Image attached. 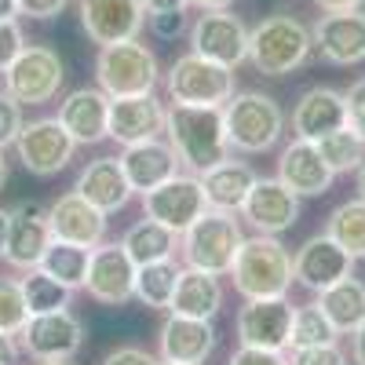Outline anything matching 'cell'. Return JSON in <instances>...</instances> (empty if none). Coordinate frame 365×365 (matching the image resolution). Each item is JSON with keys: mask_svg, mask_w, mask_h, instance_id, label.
<instances>
[{"mask_svg": "<svg viewBox=\"0 0 365 365\" xmlns=\"http://www.w3.org/2000/svg\"><path fill=\"white\" fill-rule=\"evenodd\" d=\"M120 245H125V252L132 256V263H135V267H143V263L172 259V256H175V249H179V234H175V230H168V227H165V223H158V220L143 216L139 223H132V227L125 230Z\"/></svg>", "mask_w": 365, "mask_h": 365, "instance_id": "31", "label": "cell"}, {"mask_svg": "<svg viewBox=\"0 0 365 365\" xmlns=\"http://www.w3.org/2000/svg\"><path fill=\"white\" fill-rule=\"evenodd\" d=\"M84 289L91 299L106 303V307H120V303L135 299V263L120 241H110V245L103 241V245L91 249Z\"/></svg>", "mask_w": 365, "mask_h": 365, "instance_id": "15", "label": "cell"}, {"mask_svg": "<svg viewBox=\"0 0 365 365\" xmlns=\"http://www.w3.org/2000/svg\"><path fill=\"white\" fill-rule=\"evenodd\" d=\"M37 365H70V361H37Z\"/></svg>", "mask_w": 365, "mask_h": 365, "instance_id": "56", "label": "cell"}, {"mask_svg": "<svg viewBox=\"0 0 365 365\" xmlns=\"http://www.w3.org/2000/svg\"><path fill=\"white\" fill-rule=\"evenodd\" d=\"M81 26L91 44H117L139 37L146 22L143 0H81Z\"/></svg>", "mask_w": 365, "mask_h": 365, "instance_id": "18", "label": "cell"}, {"mask_svg": "<svg viewBox=\"0 0 365 365\" xmlns=\"http://www.w3.org/2000/svg\"><path fill=\"white\" fill-rule=\"evenodd\" d=\"M354 263L358 259L347 249H340L336 241L322 230V234L307 237L296 249V256H292V278H296V285H303L307 292H325L329 285L351 278Z\"/></svg>", "mask_w": 365, "mask_h": 365, "instance_id": "14", "label": "cell"}, {"mask_svg": "<svg viewBox=\"0 0 365 365\" xmlns=\"http://www.w3.org/2000/svg\"><path fill=\"white\" fill-rule=\"evenodd\" d=\"M190 8H197V11H216V8H230L234 0H187Z\"/></svg>", "mask_w": 365, "mask_h": 365, "instance_id": "52", "label": "cell"}, {"mask_svg": "<svg viewBox=\"0 0 365 365\" xmlns=\"http://www.w3.org/2000/svg\"><path fill=\"white\" fill-rule=\"evenodd\" d=\"M347 128V99L336 88H307L292 110V135L318 143L332 132Z\"/></svg>", "mask_w": 365, "mask_h": 365, "instance_id": "23", "label": "cell"}, {"mask_svg": "<svg viewBox=\"0 0 365 365\" xmlns=\"http://www.w3.org/2000/svg\"><path fill=\"white\" fill-rule=\"evenodd\" d=\"M314 146H318L322 161H325L332 172H336V175H344V172H354V168L365 161V143H361V139H358L351 128L332 132V135L318 139Z\"/></svg>", "mask_w": 365, "mask_h": 365, "instance_id": "37", "label": "cell"}, {"mask_svg": "<svg viewBox=\"0 0 365 365\" xmlns=\"http://www.w3.org/2000/svg\"><path fill=\"white\" fill-rule=\"evenodd\" d=\"M15 344L34 361H73L84 347V322L70 307L51 314H34L22 325Z\"/></svg>", "mask_w": 365, "mask_h": 365, "instance_id": "9", "label": "cell"}, {"mask_svg": "<svg viewBox=\"0 0 365 365\" xmlns=\"http://www.w3.org/2000/svg\"><path fill=\"white\" fill-rule=\"evenodd\" d=\"M15 358H19V344H15V336L0 332V365H15Z\"/></svg>", "mask_w": 365, "mask_h": 365, "instance_id": "50", "label": "cell"}, {"mask_svg": "<svg viewBox=\"0 0 365 365\" xmlns=\"http://www.w3.org/2000/svg\"><path fill=\"white\" fill-rule=\"evenodd\" d=\"M22 125H26V120H22V103L11 99L8 91H0V150L15 146Z\"/></svg>", "mask_w": 365, "mask_h": 365, "instance_id": "40", "label": "cell"}, {"mask_svg": "<svg viewBox=\"0 0 365 365\" xmlns=\"http://www.w3.org/2000/svg\"><path fill=\"white\" fill-rule=\"evenodd\" d=\"M165 91L172 103H190V106H223L237 91V73L223 63L187 51L179 55L165 73Z\"/></svg>", "mask_w": 365, "mask_h": 365, "instance_id": "7", "label": "cell"}, {"mask_svg": "<svg viewBox=\"0 0 365 365\" xmlns=\"http://www.w3.org/2000/svg\"><path fill=\"white\" fill-rule=\"evenodd\" d=\"M168 311H172V314L208 318V322H212V318L223 311V285H220V278H216V274H208V270L182 267Z\"/></svg>", "mask_w": 365, "mask_h": 365, "instance_id": "28", "label": "cell"}, {"mask_svg": "<svg viewBox=\"0 0 365 365\" xmlns=\"http://www.w3.org/2000/svg\"><path fill=\"white\" fill-rule=\"evenodd\" d=\"M234 292L245 299H267V296H289L292 289V252L278 241V234H256L245 237L230 267Z\"/></svg>", "mask_w": 365, "mask_h": 365, "instance_id": "2", "label": "cell"}, {"mask_svg": "<svg viewBox=\"0 0 365 365\" xmlns=\"http://www.w3.org/2000/svg\"><path fill=\"white\" fill-rule=\"evenodd\" d=\"M241 223H237V212H220V208H208L201 220H194L187 230L179 234V256L182 267H194V270H208L223 278L234 267V256L241 249Z\"/></svg>", "mask_w": 365, "mask_h": 365, "instance_id": "5", "label": "cell"}, {"mask_svg": "<svg viewBox=\"0 0 365 365\" xmlns=\"http://www.w3.org/2000/svg\"><path fill=\"white\" fill-rule=\"evenodd\" d=\"M318 307L325 311V318L332 322V329H336L340 336H351V332L365 322V285L351 274V278L318 292Z\"/></svg>", "mask_w": 365, "mask_h": 365, "instance_id": "30", "label": "cell"}, {"mask_svg": "<svg viewBox=\"0 0 365 365\" xmlns=\"http://www.w3.org/2000/svg\"><path fill=\"white\" fill-rule=\"evenodd\" d=\"M66 81V66L58 51L44 44H26L15 63L4 70V91L22 106H44L58 96V88Z\"/></svg>", "mask_w": 365, "mask_h": 365, "instance_id": "8", "label": "cell"}, {"mask_svg": "<svg viewBox=\"0 0 365 365\" xmlns=\"http://www.w3.org/2000/svg\"><path fill=\"white\" fill-rule=\"evenodd\" d=\"M165 139L172 143L179 165L194 175H205L208 168H216L220 161L230 158L223 106L168 103L165 106Z\"/></svg>", "mask_w": 365, "mask_h": 365, "instance_id": "1", "label": "cell"}, {"mask_svg": "<svg viewBox=\"0 0 365 365\" xmlns=\"http://www.w3.org/2000/svg\"><path fill=\"white\" fill-rule=\"evenodd\" d=\"M344 99H347V128L365 143V77L354 81V84L344 91Z\"/></svg>", "mask_w": 365, "mask_h": 365, "instance_id": "41", "label": "cell"}, {"mask_svg": "<svg viewBox=\"0 0 365 365\" xmlns=\"http://www.w3.org/2000/svg\"><path fill=\"white\" fill-rule=\"evenodd\" d=\"M205 212H208V197L201 187V175H194V172H175L161 187L143 194V216L165 223L175 234H182Z\"/></svg>", "mask_w": 365, "mask_h": 365, "instance_id": "11", "label": "cell"}, {"mask_svg": "<svg viewBox=\"0 0 365 365\" xmlns=\"http://www.w3.org/2000/svg\"><path fill=\"white\" fill-rule=\"evenodd\" d=\"M70 0H19V15L26 19H37V22H48L55 15H63V8Z\"/></svg>", "mask_w": 365, "mask_h": 365, "instance_id": "46", "label": "cell"}, {"mask_svg": "<svg viewBox=\"0 0 365 365\" xmlns=\"http://www.w3.org/2000/svg\"><path fill=\"white\" fill-rule=\"evenodd\" d=\"M120 168H125L132 190L135 194H146V190L161 187L165 179H172L182 165L175 158L172 143L158 135V139H143V143L125 146V154H120Z\"/></svg>", "mask_w": 365, "mask_h": 365, "instance_id": "27", "label": "cell"}, {"mask_svg": "<svg viewBox=\"0 0 365 365\" xmlns=\"http://www.w3.org/2000/svg\"><path fill=\"white\" fill-rule=\"evenodd\" d=\"M179 263L172 259H158V263H143L135 267V299L150 311H168L175 282H179Z\"/></svg>", "mask_w": 365, "mask_h": 365, "instance_id": "32", "label": "cell"}, {"mask_svg": "<svg viewBox=\"0 0 365 365\" xmlns=\"http://www.w3.org/2000/svg\"><path fill=\"white\" fill-rule=\"evenodd\" d=\"M22 296H26V311L29 318L34 314H51V311H66L70 299H73V289H66L58 278H51L48 270L41 267H29L22 270Z\"/></svg>", "mask_w": 365, "mask_h": 365, "instance_id": "33", "label": "cell"}, {"mask_svg": "<svg viewBox=\"0 0 365 365\" xmlns=\"http://www.w3.org/2000/svg\"><path fill=\"white\" fill-rule=\"evenodd\" d=\"M351 358H354V365H365V322L351 332Z\"/></svg>", "mask_w": 365, "mask_h": 365, "instance_id": "48", "label": "cell"}, {"mask_svg": "<svg viewBox=\"0 0 365 365\" xmlns=\"http://www.w3.org/2000/svg\"><path fill=\"white\" fill-rule=\"evenodd\" d=\"M227 365H289V358H285V351H263V347H245L241 344L227 358Z\"/></svg>", "mask_w": 365, "mask_h": 365, "instance_id": "44", "label": "cell"}, {"mask_svg": "<svg viewBox=\"0 0 365 365\" xmlns=\"http://www.w3.org/2000/svg\"><path fill=\"white\" fill-rule=\"evenodd\" d=\"M314 51V34L292 15H270L249 29V63L263 77H289Z\"/></svg>", "mask_w": 365, "mask_h": 365, "instance_id": "4", "label": "cell"}, {"mask_svg": "<svg viewBox=\"0 0 365 365\" xmlns=\"http://www.w3.org/2000/svg\"><path fill=\"white\" fill-rule=\"evenodd\" d=\"M190 51L223 63L230 70H237L249 58V26L241 22L230 8H216V11H201L190 22Z\"/></svg>", "mask_w": 365, "mask_h": 365, "instance_id": "12", "label": "cell"}, {"mask_svg": "<svg viewBox=\"0 0 365 365\" xmlns=\"http://www.w3.org/2000/svg\"><path fill=\"white\" fill-rule=\"evenodd\" d=\"M19 15V0H0V19H15Z\"/></svg>", "mask_w": 365, "mask_h": 365, "instance_id": "53", "label": "cell"}, {"mask_svg": "<svg viewBox=\"0 0 365 365\" xmlns=\"http://www.w3.org/2000/svg\"><path fill=\"white\" fill-rule=\"evenodd\" d=\"M8 227H11V208L0 205V259H4V249H8Z\"/></svg>", "mask_w": 365, "mask_h": 365, "instance_id": "51", "label": "cell"}, {"mask_svg": "<svg viewBox=\"0 0 365 365\" xmlns=\"http://www.w3.org/2000/svg\"><path fill=\"white\" fill-rule=\"evenodd\" d=\"M354 187H358V197H365V161L354 168Z\"/></svg>", "mask_w": 365, "mask_h": 365, "instance_id": "54", "label": "cell"}, {"mask_svg": "<svg viewBox=\"0 0 365 365\" xmlns=\"http://www.w3.org/2000/svg\"><path fill=\"white\" fill-rule=\"evenodd\" d=\"M314 34V48L325 63L332 66H358L365 63V11H329L318 19Z\"/></svg>", "mask_w": 365, "mask_h": 365, "instance_id": "19", "label": "cell"}, {"mask_svg": "<svg viewBox=\"0 0 365 365\" xmlns=\"http://www.w3.org/2000/svg\"><path fill=\"white\" fill-rule=\"evenodd\" d=\"M241 216L252 223L256 234H285L299 223V197L285 187V182L274 175V179H259L252 182V190L241 205Z\"/></svg>", "mask_w": 365, "mask_h": 365, "instance_id": "16", "label": "cell"}, {"mask_svg": "<svg viewBox=\"0 0 365 365\" xmlns=\"http://www.w3.org/2000/svg\"><path fill=\"white\" fill-rule=\"evenodd\" d=\"M88 263H91V249L84 245H73V241H58L51 237V245L44 252V259L37 263L41 270H48L51 278H58L66 289H84V278H88Z\"/></svg>", "mask_w": 365, "mask_h": 365, "instance_id": "34", "label": "cell"}, {"mask_svg": "<svg viewBox=\"0 0 365 365\" xmlns=\"http://www.w3.org/2000/svg\"><path fill=\"white\" fill-rule=\"evenodd\" d=\"M58 120L77 146H96L110 128V96L103 88H77L58 103Z\"/></svg>", "mask_w": 365, "mask_h": 365, "instance_id": "25", "label": "cell"}, {"mask_svg": "<svg viewBox=\"0 0 365 365\" xmlns=\"http://www.w3.org/2000/svg\"><path fill=\"white\" fill-rule=\"evenodd\" d=\"M150 29H154V37L161 41H175L182 29H187V8L182 11H158V15H146Z\"/></svg>", "mask_w": 365, "mask_h": 365, "instance_id": "43", "label": "cell"}, {"mask_svg": "<svg viewBox=\"0 0 365 365\" xmlns=\"http://www.w3.org/2000/svg\"><path fill=\"white\" fill-rule=\"evenodd\" d=\"M96 81L110 99H117V96H146V91H154L158 81H161L158 55L146 44H139V37L103 44L99 58H96Z\"/></svg>", "mask_w": 365, "mask_h": 365, "instance_id": "6", "label": "cell"}, {"mask_svg": "<svg viewBox=\"0 0 365 365\" xmlns=\"http://www.w3.org/2000/svg\"><path fill=\"white\" fill-rule=\"evenodd\" d=\"M143 8H146V15H158V11H182L190 4L187 0H143Z\"/></svg>", "mask_w": 365, "mask_h": 365, "instance_id": "47", "label": "cell"}, {"mask_svg": "<svg viewBox=\"0 0 365 365\" xmlns=\"http://www.w3.org/2000/svg\"><path fill=\"white\" fill-rule=\"evenodd\" d=\"M48 227H51V237H58V241L96 249L106 241V212H99L88 197L70 190V194H58L48 205Z\"/></svg>", "mask_w": 365, "mask_h": 365, "instance_id": "20", "label": "cell"}, {"mask_svg": "<svg viewBox=\"0 0 365 365\" xmlns=\"http://www.w3.org/2000/svg\"><path fill=\"white\" fill-rule=\"evenodd\" d=\"M325 234L340 249H347L354 259H365V197H354V201H344L332 208Z\"/></svg>", "mask_w": 365, "mask_h": 365, "instance_id": "35", "label": "cell"}, {"mask_svg": "<svg viewBox=\"0 0 365 365\" xmlns=\"http://www.w3.org/2000/svg\"><path fill=\"white\" fill-rule=\"evenodd\" d=\"M158 135H165V106L158 103L154 91L110 99L106 139H113L117 146H132V143H143V139H158Z\"/></svg>", "mask_w": 365, "mask_h": 365, "instance_id": "22", "label": "cell"}, {"mask_svg": "<svg viewBox=\"0 0 365 365\" xmlns=\"http://www.w3.org/2000/svg\"><path fill=\"white\" fill-rule=\"evenodd\" d=\"M289 365H347V354L332 340V344H314V347H296L289 354Z\"/></svg>", "mask_w": 365, "mask_h": 365, "instance_id": "39", "label": "cell"}, {"mask_svg": "<svg viewBox=\"0 0 365 365\" xmlns=\"http://www.w3.org/2000/svg\"><path fill=\"white\" fill-rule=\"evenodd\" d=\"M340 340V332L332 329V322L325 318V311L318 303H303L292 314V336H289V351L296 347H314V344H332Z\"/></svg>", "mask_w": 365, "mask_h": 365, "instance_id": "36", "label": "cell"}, {"mask_svg": "<svg viewBox=\"0 0 365 365\" xmlns=\"http://www.w3.org/2000/svg\"><path fill=\"white\" fill-rule=\"evenodd\" d=\"M278 179L285 182L296 197H322V194H329L336 172L322 161V154H318L314 143L292 139V143L282 150V158H278Z\"/></svg>", "mask_w": 365, "mask_h": 365, "instance_id": "24", "label": "cell"}, {"mask_svg": "<svg viewBox=\"0 0 365 365\" xmlns=\"http://www.w3.org/2000/svg\"><path fill=\"white\" fill-rule=\"evenodd\" d=\"M51 245V227H48V208L37 201H19L11 205V227H8V249L4 259L15 270H29L44 259Z\"/></svg>", "mask_w": 365, "mask_h": 365, "instance_id": "21", "label": "cell"}, {"mask_svg": "<svg viewBox=\"0 0 365 365\" xmlns=\"http://www.w3.org/2000/svg\"><path fill=\"white\" fill-rule=\"evenodd\" d=\"M216 351V329L208 318H187L172 314L158 329V358L175 365H205Z\"/></svg>", "mask_w": 365, "mask_h": 365, "instance_id": "17", "label": "cell"}, {"mask_svg": "<svg viewBox=\"0 0 365 365\" xmlns=\"http://www.w3.org/2000/svg\"><path fill=\"white\" fill-rule=\"evenodd\" d=\"M73 135L63 128V120L58 117H37L22 125L19 139H15V154L22 161V168L37 179H51L58 175L70 161H73Z\"/></svg>", "mask_w": 365, "mask_h": 365, "instance_id": "10", "label": "cell"}, {"mask_svg": "<svg viewBox=\"0 0 365 365\" xmlns=\"http://www.w3.org/2000/svg\"><path fill=\"white\" fill-rule=\"evenodd\" d=\"M22 48H26L22 26H19L15 19H0V73L15 63V55H19Z\"/></svg>", "mask_w": 365, "mask_h": 365, "instance_id": "42", "label": "cell"}, {"mask_svg": "<svg viewBox=\"0 0 365 365\" xmlns=\"http://www.w3.org/2000/svg\"><path fill=\"white\" fill-rule=\"evenodd\" d=\"M292 314H296V303H292L289 296L245 299V307H241L237 318H234L237 344L263 347V351H289Z\"/></svg>", "mask_w": 365, "mask_h": 365, "instance_id": "13", "label": "cell"}, {"mask_svg": "<svg viewBox=\"0 0 365 365\" xmlns=\"http://www.w3.org/2000/svg\"><path fill=\"white\" fill-rule=\"evenodd\" d=\"M26 322H29V311H26L22 282L11 278V274H0V332L19 336Z\"/></svg>", "mask_w": 365, "mask_h": 365, "instance_id": "38", "label": "cell"}, {"mask_svg": "<svg viewBox=\"0 0 365 365\" xmlns=\"http://www.w3.org/2000/svg\"><path fill=\"white\" fill-rule=\"evenodd\" d=\"M252 182H256V172L245 161H230V158L201 175L208 208H220V212H241V205H245V197L252 190Z\"/></svg>", "mask_w": 365, "mask_h": 365, "instance_id": "29", "label": "cell"}, {"mask_svg": "<svg viewBox=\"0 0 365 365\" xmlns=\"http://www.w3.org/2000/svg\"><path fill=\"white\" fill-rule=\"evenodd\" d=\"M227 143L237 154H267L285 135V113L267 91H234L223 103Z\"/></svg>", "mask_w": 365, "mask_h": 365, "instance_id": "3", "label": "cell"}, {"mask_svg": "<svg viewBox=\"0 0 365 365\" xmlns=\"http://www.w3.org/2000/svg\"><path fill=\"white\" fill-rule=\"evenodd\" d=\"M365 0H314V8H322L325 15L329 11H354V8H361Z\"/></svg>", "mask_w": 365, "mask_h": 365, "instance_id": "49", "label": "cell"}, {"mask_svg": "<svg viewBox=\"0 0 365 365\" xmlns=\"http://www.w3.org/2000/svg\"><path fill=\"white\" fill-rule=\"evenodd\" d=\"M161 365H175V361H161Z\"/></svg>", "mask_w": 365, "mask_h": 365, "instance_id": "57", "label": "cell"}, {"mask_svg": "<svg viewBox=\"0 0 365 365\" xmlns=\"http://www.w3.org/2000/svg\"><path fill=\"white\" fill-rule=\"evenodd\" d=\"M99 365H161V358L154 351H146V347H113Z\"/></svg>", "mask_w": 365, "mask_h": 365, "instance_id": "45", "label": "cell"}, {"mask_svg": "<svg viewBox=\"0 0 365 365\" xmlns=\"http://www.w3.org/2000/svg\"><path fill=\"white\" fill-rule=\"evenodd\" d=\"M4 182H8V158H4V150H0V190H4Z\"/></svg>", "mask_w": 365, "mask_h": 365, "instance_id": "55", "label": "cell"}, {"mask_svg": "<svg viewBox=\"0 0 365 365\" xmlns=\"http://www.w3.org/2000/svg\"><path fill=\"white\" fill-rule=\"evenodd\" d=\"M73 190L81 197H88L99 212H106V216L120 212L132 201V194H135L128 175H125V168H120V158H96V161H88L81 168L77 182H73Z\"/></svg>", "mask_w": 365, "mask_h": 365, "instance_id": "26", "label": "cell"}]
</instances>
